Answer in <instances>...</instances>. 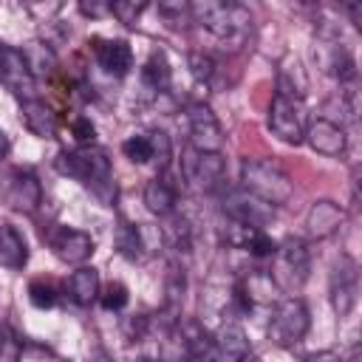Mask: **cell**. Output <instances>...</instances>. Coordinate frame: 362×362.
I'll return each instance as SVG.
<instances>
[{"mask_svg": "<svg viewBox=\"0 0 362 362\" xmlns=\"http://www.w3.org/2000/svg\"><path fill=\"white\" fill-rule=\"evenodd\" d=\"M189 14L195 23H201L215 40L229 42L232 48H238L249 28H252V17L240 3H221V0H198L189 6Z\"/></svg>", "mask_w": 362, "mask_h": 362, "instance_id": "obj_2", "label": "cell"}, {"mask_svg": "<svg viewBox=\"0 0 362 362\" xmlns=\"http://www.w3.org/2000/svg\"><path fill=\"white\" fill-rule=\"evenodd\" d=\"M189 122V147L198 153H221L223 150V127L209 105L192 102L187 107Z\"/></svg>", "mask_w": 362, "mask_h": 362, "instance_id": "obj_6", "label": "cell"}, {"mask_svg": "<svg viewBox=\"0 0 362 362\" xmlns=\"http://www.w3.org/2000/svg\"><path fill=\"white\" fill-rule=\"evenodd\" d=\"M0 82L20 99H37V79L23 57L20 48L11 45H0Z\"/></svg>", "mask_w": 362, "mask_h": 362, "instance_id": "obj_7", "label": "cell"}, {"mask_svg": "<svg viewBox=\"0 0 362 362\" xmlns=\"http://www.w3.org/2000/svg\"><path fill=\"white\" fill-rule=\"evenodd\" d=\"M175 201H178V192H175V187H173V181L167 175H156V178H150L144 184V206L153 215H158V218L173 215Z\"/></svg>", "mask_w": 362, "mask_h": 362, "instance_id": "obj_19", "label": "cell"}, {"mask_svg": "<svg viewBox=\"0 0 362 362\" xmlns=\"http://www.w3.org/2000/svg\"><path fill=\"white\" fill-rule=\"evenodd\" d=\"M20 116L28 133H34L37 139H54L57 136V113L40 102V99H25L20 102Z\"/></svg>", "mask_w": 362, "mask_h": 362, "instance_id": "obj_17", "label": "cell"}, {"mask_svg": "<svg viewBox=\"0 0 362 362\" xmlns=\"http://www.w3.org/2000/svg\"><path fill=\"white\" fill-rule=\"evenodd\" d=\"M240 187L246 195L257 198L266 206H283L294 195L288 173L266 158H246L240 164Z\"/></svg>", "mask_w": 362, "mask_h": 362, "instance_id": "obj_3", "label": "cell"}, {"mask_svg": "<svg viewBox=\"0 0 362 362\" xmlns=\"http://www.w3.org/2000/svg\"><path fill=\"white\" fill-rule=\"evenodd\" d=\"M3 331H6V325H3V322H0V339H3Z\"/></svg>", "mask_w": 362, "mask_h": 362, "instance_id": "obj_41", "label": "cell"}, {"mask_svg": "<svg viewBox=\"0 0 362 362\" xmlns=\"http://www.w3.org/2000/svg\"><path fill=\"white\" fill-rule=\"evenodd\" d=\"M0 362H20V339L14 337V331L8 325L0 339Z\"/></svg>", "mask_w": 362, "mask_h": 362, "instance_id": "obj_33", "label": "cell"}, {"mask_svg": "<svg viewBox=\"0 0 362 362\" xmlns=\"http://www.w3.org/2000/svg\"><path fill=\"white\" fill-rule=\"evenodd\" d=\"M170 76H173V71H170L167 54H164L161 48H153L150 57H147L144 65H141V82H144L150 90H167Z\"/></svg>", "mask_w": 362, "mask_h": 362, "instance_id": "obj_23", "label": "cell"}, {"mask_svg": "<svg viewBox=\"0 0 362 362\" xmlns=\"http://www.w3.org/2000/svg\"><path fill=\"white\" fill-rule=\"evenodd\" d=\"M48 246L62 263H71V266H79L93 255V238L82 229H68V226H57L48 235Z\"/></svg>", "mask_w": 362, "mask_h": 362, "instance_id": "obj_13", "label": "cell"}, {"mask_svg": "<svg viewBox=\"0 0 362 362\" xmlns=\"http://www.w3.org/2000/svg\"><path fill=\"white\" fill-rule=\"evenodd\" d=\"M342 362H359V348H354V351H351V356H348V359H342Z\"/></svg>", "mask_w": 362, "mask_h": 362, "instance_id": "obj_39", "label": "cell"}, {"mask_svg": "<svg viewBox=\"0 0 362 362\" xmlns=\"http://www.w3.org/2000/svg\"><path fill=\"white\" fill-rule=\"evenodd\" d=\"M3 201L14 209V212H34L40 204H42V187L37 181L34 173L28 170H14L8 173L6 178V187H3Z\"/></svg>", "mask_w": 362, "mask_h": 362, "instance_id": "obj_9", "label": "cell"}, {"mask_svg": "<svg viewBox=\"0 0 362 362\" xmlns=\"http://www.w3.org/2000/svg\"><path fill=\"white\" fill-rule=\"evenodd\" d=\"M57 297H59V291H57V286L51 280H31L28 300H31L34 308H54L57 305Z\"/></svg>", "mask_w": 362, "mask_h": 362, "instance_id": "obj_27", "label": "cell"}, {"mask_svg": "<svg viewBox=\"0 0 362 362\" xmlns=\"http://www.w3.org/2000/svg\"><path fill=\"white\" fill-rule=\"evenodd\" d=\"M308 362H342V356L334 354V351H317V354L308 356Z\"/></svg>", "mask_w": 362, "mask_h": 362, "instance_id": "obj_37", "label": "cell"}, {"mask_svg": "<svg viewBox=\"0 0 362 362\" xmlns=\"http://www.w3.org/2000/svg\"><path fill=\"white\" fill-rule=\"evenodd\" d=\"M187 158L181 161V170L184 175L198 184L201 189H212L223 181V173H226V164H223V156L221 153H198L192 147H187L184 153Z\"/></svg>", "mask_w": 362, "mask_h": 362, "instance_id": "obj_10", "label": "cell"}, {"mask_svg": "<svg viewBox=\"0 0 362 362\" xmlns=\"http://www.w3.org/2000/svg\"><path fill=\"white\" fill-rule=\"evenodd\" d=\"M147 136H150V144H153V161H158L161 167H167V161H170V139H167V133L150 130Z\"/></svg>", "mask_w": 362, "mask_h": 362, "instance_id": "obj_32", "label": "cell"}, {"mask_svg": "<svg viewBox=\"0 0 362 362\" xmlns=\"http://www.w3.org/2000/svg\"><path fill=\"white\" fill-rule=\"evenodd\" d=\"M122 153H124L133 164H147V161H153V144H150V136H147V133L127 136V139L122 141Z\"/></svg>", "mask_w": 362, "mask_h": 362, "instance_id": "obj_26", "label": "cell"}, {"mask_svg": "<svg viewBox=\"0 0 362 362\" xmlns=\"http://www.w3.org/2000/svg\"><path fill=\"white\" fill-rule=\"evenodd\" d=\"M269 130L286 144H300L305 136V119H303L300 102L283 93H274L269 107Z\"/></svg>", "mask_w": 362, "mask_h": 362, "instance_id": "obj_8", "label": "cell"}, {"mask_svg": "<svg viewBox=\"0 0 362 362\" xmlns=\"http://www.w3.org/2000/svg\"><path fill=\"white\" fill-rule=\"evenodd\" d=\"M308 325H311V317H308V308L300 297H286L274 305V314H272V322H269V337L288 348V345H297L305 334H308Z\"/></svg>", "mask_w": 362, "mask_h": 362, "instance_id": "obj_5", "label": "cell"}, {"mask_svg": "<svg viewBox=\"0 0 362 362\" xmlns=\"http://www.w3.org/2000/svg\"><path fill=\"white\" fill-rule=\"evenodd\" d=\"M158 14L167 17V20H175V17L189 14V6H187V3H161V6H158Z\"/></svg>", "mask_w": 362, "mask_h": 362, "instance_id": "obj_35", "label": "cell"}, {"mask_svg": "<svg viewBox=\"0 0 362 362\" xmlns=\"http://www.w3.org/2000/svg\"><path fill=\"white\" fill-rule=\"evenodd\" d=\"M189 74H192V79H198V82H209L212 74H215L212 57H209V54H201V51L189 54Z\"/></svg>", "mask_w": 362, "mask_h": 362, "instance_id": "obj_30", "label": "cell"}, {"mask_svg": "<svg viewBox=\"0 0 362 362\" xmlns=\"http://www.w3.org/2000/svg\"><path fill=\"white\" fill-rule=\"evenodd\" d=\"M96 62L110 76H127L133 68V48L127 40H96Z\"/></svg>", "mask_w": 362, "mask_h": 362, "instance_id": "obj_15", "label": "cell"}, {"mask_svg": "<svg viewBox=\"0 0 362 362\" xmlns=\"http://www.w3.org/2000/svg\"><path fill=\"white\" fill-rule=\"evenodd\" d=\"M274 249H277V243H274L263 229H260V232L249 240V246H246V252H249V255H255V257H272V255H274Z\"/></svg>", "mask_w": 362, "mask_h": 362, "instance_id": "obj_34", "label": "cell"}, {"mask_svg": "<svg viewBox=\"0 0 362 362\" xmlns=\"http://www.w3.org/2000/svg\"><path fill=\"white\" fill-rule=\"evenodd\" d=\"M303 141H308L311 150L320 153V156H342L345 147H348L345 127L339 122L328 119V116H317L314 122H308Z\"/></svg>", "mask_w": 362, "mask_h": 362, "instance_id": "obj_12", "label": "cell"}, {"mask_svg": "<svg viewBox=\"0 0 362 362\" xmlns=\"http://www.w3.org/2000/svg\"><path fill=\"white\" fill-rule=\"evenodd\" d=\"M249 356L246 331L238 322H223L212 337V362H243Z\"/></svg>", "mask_w": 362, "mask_h": 362, "instance_id": "obj_14", "label": "cell"}, {"mask_svg": "<svg viewBox=\"0 0 362 362\" xmlns=\"http://www.w3.org/2000/svg\"><path fill=\"white\" fill-rule=\"evenodd\" d=\"M342 223H345V209L339 204L328 201V198L314 201L311 209H308V215H305V229H308L311 238H328Z\"/></svg>", "mask_w": 362, "mask_h": 362, "instance_id": "obj_16", "label": "cell"}, {"mask_svg": "<svg viewBox=\"0 0 362 362\" xmlns=\"http://www.w3.org/2000/svg\"><path fill=\"white\" fill-rule=\"evenodd\" d=\"M8 150H11V141H8L6 130H0V158H6V156H8Z\"/></svg>", "mask_w": 362, "mask_h": 362, "instance_id": "obj_38", "label": "cell"}, {"mask_svg": "<svg viewBox=\"0 0 362 362\" xmlns=\"http://www.w3.org/2000/svg\"><path fill=\"white\" fill-rule=\"evenodd\" d=\"M28 263V243L20 235L17 226L11 223H0V266L20 272Z\"/></svg>", "mask_w": 362, "mask_h": 362, "instance_id": "obj_18", "label": "cell"}, {"mask_svg": "<svg viewBox=\"0 0 362 362\" xmlns=\"http://www.w3.org/2000/svg\"><path fill=\"white\" fill-rule=\"evenodd\" d=\"M113 240H116L119 255L127 257V260H136V257H141V252H144L139 223H130V221H124V218H119V226H116V238H113Z\"/></svg>", "mask_w": 362, "mask_h": 362, "instance_id": "obj_24", "label": "cell"}, {"mask_svg": "<svg viewBox=\"0 0 362 362\" xmlns=\"http://www.w3.org/2000/svg\"><path fill=\"white\" fill-rule=\"evenodd\" d=\"M181 345L192 362H212V334L198 320L181 325Z\"/></svg>", "mask_w": 362, "mask_h": 362, "instance_id": "obj_20", "label": "cell"}, {"mask_svg": "<svg viewBox=\"0 0 362 362\" xmlns=\"http://www.w3.org/2000/svg\"><path fill=\"white\" fill-rule=\"evenodd\" d=\"M147 362H153V359H147Z\"/></svg>", "mask_w": 362, "mask_h": 362, "instance_id": "obj_42", "label": "cell"}, {"mask_svg": "<svg viewBox=\"0 0 362 362\" xmlns=\"http://www.w3.org/2000/svg\"><path fill=\"white\" fill-rule=\"evenodd\" d=\"M65 291H68V297L76 303V305H90L96 297H99V272L93 269V266H79L71 277H68V283H65Z\"/></svg>", "mask_w": 362, "mask_h": 362, "instance_id": "obj_21", "label": "cell"}, {"mask_svg": "<svg viewBox=\"0 0 362 362\" xmlns=\"http://www.w3.org/2000/svg\"><path fill=\"white\" fill-rule=\"evenodd\" d=\"M144 8H147V3H136V0H116V3H110V14L119 23H124V25H136V20L144 14Z\"/></svg>", "mask_w": 362, "mask_h": 362, "instance_id": "obj_28", "label": "cell"}, {"mask_svg": "<svg viewBox=\"0 0 362 362\" xmlns=\"http://www.w3.org/2000/svg\"><path fill=\"white\" fill-rule=\"evenodd\" d=\"M99 300H102V305H105L107 311H122V308L127 305L130 294H127V286H124V283L113 280V283H107L105 294H99Z\"/></svg>", "mask_w": 362, "mask_h": 362, "instance_id": "obj_29", "label": "cell"}, {"mask_svg": "<svg viewBox=\"0 0 362 362\" xmlns=\"http://www.w3.org/2000/svg\"><path fill=\"white\" fill-rule=\"evenodd\" d=\"M23 57H25L34 79H37V74H51L54 65H57L54 51L48 45H42V42H28V48H23Z\"/></svg>", "mask_w": 362, "mask_h": 362, "instance_id": "obj_25", "label": "cell"}, {"mask_svg": "<svg viewBox=\"0 0 362 362\" xmlns=\"http://www.w3.org/2000/svg\"><path fill=\"white\" fill-rule=\"evenodd\" d=\"M71 133H74V139H76L82 147H88V144H93L96 127H93V122H90L88 116H76V119L71 122Z\"/></svg>", "mask_w": 362, "mask_h": 362, "instance_id": "obj_31", "label": "cell"}, {"mask_svg": "<svg viewBox=\"0 0 362 362\" xmlns=\"http://www.w3.org/2000/svg\"><path fill=\"white\" fill-rule=\"evenodd\" d=\"M305 88H308V79H305V71H303L300 59L286 57L280 62V71H277V93L300 102L305 96Z\"/></svg>", "mask_w": 362, "mask_h": 362, "instance_id": "obj_22", "label": "cell"}, {"mask_svg": "<svg viewBox=\"0 0 362 362\" xmlns=\"http://www.w3.org/2000/svg\"><path fill=\"white\" fill-rule=\"evenodd\" d=\"M79 11L85 17H105L110 14V3H79Z\"/></svg>", "mask_w": 362, "mask_h": 362, "instance_id": "obj_36", "label": "cell"}, {"mask_svg": "<svg viewBox=\"0 0 362 362\" xmlns=\"http://www.w3.org/2000/svg\"><path fill=\"white\" fill-rule=\"evenodd\" d=\"M57 170L62 175H71L76 181H82L99 201L110 204L116 195L113 187V170H110V158L102 147H76V150H62L57 156Z\"/></svg>", "mask_w": 362, "mask_h": 362, "instance_id": "obj_1", "label": "cell"}, {"mask_svg": "<svg viewBox=\"0 0 362 362\" xmlns=\"http://www.w3.org/2000/svg\"><path fill=\"white\" fill-rule=\"evenodd\" d=\"M308 269H311V255L305 240L300 238H286L283 243H277L274 255H272V272L269 280L288 297H294L305 280H308Z\"/></svg>", "mask_w": 362, "mask_h": 362, "instance_id": "obj_4", "label": "cell"}, {"mask_svg": "<svg viewBox=\"0 0 362 362\" xmlns=\"http://www.w3.org/2000/svg\"><path fill=\"white\" fill-rule=\"evenodd\" d=\"M356 291H359L356 263L348 255H342L331 274V305H334L337 317H345L356 305Z\"/></svg>", "mask_w": 362, "mask_h": 362, "instance_id": "obj_11", "label": "cell"}, {"mask_svg": "<svg viewBox=\"0 0 362 362\" xmlns=\"http://www.w3.org/2000/svg\"><path fill=\"white\" fill-rule=\"evenodd\" d=\"M243 362H257V359H255V356H246V359H243Z\"/></svg>", "mask_w": 362, "mask_h": 362, "instance_id": "obj_40", "label": "cell"}]
</instances>
